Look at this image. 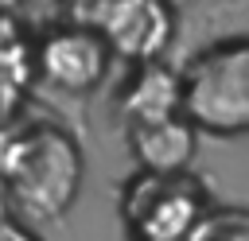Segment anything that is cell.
<instances>
[{
    "instance_id": "obj_1",
    "label": "cell",
    "mask_w": 249,
    "mask_h": 241,
    "mask_svg": "<svg viewBox=\"0 0 249 241\" xmlns=\"http://www.w3.org/2000/svg\"><path fill=\"white\" fill-rule=\"evenodd\" d=\"M82 148L58 120L0 124V198L23 225L58 222L82 194Z\"/></svg>"
},
{
    "instance_id": "obj_2",
    "label": "cell",
    "mask_w": 249,
    "mask_h": 241,
    "mask_svg": "<svg viewBox=\"0 0 249 241\" xmlns=\"http://www.w3.org/2000/svg\"><path fill=\"white\" fill-rule=\"evenodd\" d=\"M179 113L198 136H249V35L218 39L187 62Z\"/></svg>"
},
{
    "instance_id": "obj_3",
    "label": "cell",
    "mask_w": 249,
    "mask_h": 241,
    "mask_svg": "<svg viewBox=\"0 0 249 241\" xmlns=\"http://www.w3.org/2000/svg\"><path fill=\"white\" fill-rule=\"evenodd\" d=\"M31 62H35V78H43L51 89L58 93H89L105 82L113 51L105 47V39L89 27V23H58L51 31H43L31 43Z\"/></svg>"
},
{
    "instance_id": "obj_4",
    "label": "cell",
    "mask_w": 249,
    "mask_h": 241,
    "mask_svg": "<svg viewBox=\"0 0 249 241\" xmlns=\"http://www.w3.org/2000/svg\"><path fill=\"white\" fill-rule=\"evenodd\" d=\"M78 23H89L105 47L132 62H160L163 47L175 35L167 0H89L78 12Z\"/></svg>"
},
{
    "instance_id": "obj_5",
    "label": "cell",
    "mask_w": 249,
    "mask_h": 241,
    "mask_svg": "<svg viewBox=\"0 0 249 241\" xmlns=\"http://www.w3.org/2000/svg\"><path fill=\"white\" fill-rule=\"evenodd\" d=\"M124 218L136 241H187L202 225V194L187 175H136L124 194Z\"/></svg>"
},
{
    "instance_id": "obj_6",
    "label": "cell",
    "mask_w": 249,
    "mask_h": 241,
    "mask_svg": "<svg viewBox=\"0 0 249 241\" xmlns=\"http://www.w3.org/2000/svg\"><path fill=\"white\" fill-rule=\"evenodd\" d=\"M128 148H132L140 175L175 179V175H187V167L198 152V132L179 113V117H163V120H148V124H128Z\"/></svg>"
},
{
    "instance_id": "obj_7",
    "label": "cell",
    "mask_w": 249,
    "mask_h": 241,
    "mask_svg": "<svg viewBox=\"0 0 249 241\" xmlns=\"http://www.w3.org/2000/svg\"><path fill=\"white\" fill-rule=\"evenodd\" d=\"M121 113L128 124L179 117V70H167L163 62L136 66L121 89Z\"/></svg>"
},
{
    "instance_id": "obj_8",
    "label": "cell",
    "mask_w": 249,
    "mask_h": 241,
    "mask_svg": "<svg viewBox=\"0 0 249 241\" xmlns=\"http://www.w3.org/2000/svg\"><path fill=\"white\" fill-rule=\"evenodd\" d=\"M31 78H35L31 43H23L12 23H0V124L16 113V105L23 97V86Z\"/></svg>"
},
{
    "instance_id": "obj_9",
    "label": "cell",
    "mask_w": 249,
    "mask_h": 241,
    "mask_svg": "<svg viewBox=\"0 0 249 241\" xmlns=\"http://www.w3.org/2000/svg\"><path fill=\"white\" fill-rule=\"evenodd\" d=\"M0 241H39V233L19 218H12L8 210H0Z\"/></svg>"
}]
</instances>
